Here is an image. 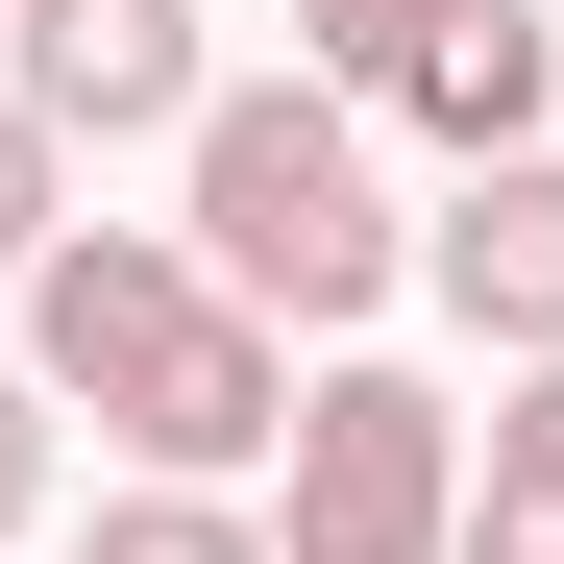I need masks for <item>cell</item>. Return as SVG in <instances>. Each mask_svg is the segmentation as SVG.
<instances>
[{
	"label": "cell",
	"mask_w": 564,
	"mask_h": 564,
	"mask_svg": "<svg viewBox=\"0 0 564 564\" xmlns=\"http://www.w3.org/2000/svg\"><path fill=\"white\" fill-rule=\"evenodd\" d=\"M25 393H74L148 491H246V466L295 442V344L221 319L172 221H74V246L25 270Z\"/></svg>",
	"instance_id": "obj_1"
},
{
	"label": "cell",
	"mask_w": 564,
	"mask_h": 564,
	"mask_svg": "<svg viewBox=\"0 0 564 564\" xmlns=\"http://www.w3.org/2000/svg\"><path fill=\"white\" fill-rule=\"evenodd\" d=\"M172 172H197V221H172V246H197V295L270 319V344H295V319H368V295L417 270L393 172H368V123L319 99V74H221V99L172 123Z\"/></svg>",
	"instance_id": "obj_2"
},
{
	"label": "cell",
	"mask_w": 564,
	"mask_h": 564,
	"mask_svg": "<svg viewBox=\"0 0 564 564\" xmlns=\"http://www.w3.org/2000/svg\"><path fill=\"white\" fill-rule=\"evenodd\" d=\"M270 466H295V491H270V564H442L466 540V417L417 368H319Z\"/></svg>",
	"instance_id": "obj_3"
},
{
	"label": "cell",
	"mask_w": 564,
	"mask_h": 564,
	"mask_svg": "<svg viewBox=\"0 0 564 564\" xmlns=\"http://www.w3.org/2000/svg\"><path fill=\"white\" fill-rule=\"evenodd\" d=\"M0 99L50 148H148L221 99V50H197V0H0Z\"/></svg>",
	"instance_id": "obj_4"
},
{
	"label": "cell",
	"mask_w": 564,
	"mask_h": 564,
	"mask_svg": "<svg viewBox=\"0 0 564 564\" xmlns=\"http://www.w3.org/2000/svg\"><path fill=\"white\" fill-rule=\"evenodd\" d=\"M417 270H442V319H466V344H516V368H564V148H516V172H466V197L417 221Z\"/></svg>",
	"instance_id": "obj_5"
},
{
	"label": "cell",
	"mask_w": 564,
	"mask_h": 564,
	"mask_svg": "<svg viewBox=\"0 0 564 564\" xmlns=\"http://www.w3.org/2000/svg\"><path fill=\"white\" fill-rule=\"evenodd\" d=\"M540 99H564V25H540V0H466V25L417 50V99H393V123H417L442 172H516V148H540Z\"/></svg>",
	"instance_id": "obj_6"
},
{
	"label": "cell",
	"mask_w": 564,
	"mask_h": 564,
	"mask_svg": "<svg viewBox=\"0 0 564 564\" xmlns=\"http://www.w3.org/2000/svg\"><path fill=\"white\" fill-rule=\"evenodd\" d=\"M442 25H466V0H295V74L368 123V99H417V50H442Z\"/></svg>",
	"instance_id": "obj_7"
},
{
	"label": "cell",
	"mask_w": 564,
	"mask_h": 564,
	"mask_svg": "<svg viewBox=\"0 0 564 564\" xmlns=\"http://www.w3.org/2000/svg\"><path fill=\"white\" fill-rule=\"evenodd\" d=\"M99 564H270L246 491H99Z\"/></svg>",
	"instance_id": "obj_8"
},
{
	"label": "cell",
	"mask_w": 564,
	"mask_h": 564,
	"mask_svg": "<svg viewBox=\"0 0 564 564\" xmlns=\"http://www.w3.org/2000/svg\"><path fill=\"white\" fill-rule=\"evenodd\" d=\"M50 246H74V148L0 99V270H50Z\"/></svg>",
	"instance_id": "obj_9"
},
{
	"label": "cell",
	"mask_w": 564,
	"mask_h": 564,
	"mask_svg": "<svg viewBox=\"0 0 564 564\" xmlns=\"http://www.w3.org/2000/svg\"><path fill=\"white\" fill-rule=\"evenodd\" d=\"M466 491H564V368H516V393H491V466H466Z\"/></svg>",
	"instance_id": "obj_10"
},
{
	"label": "cell",
	"mask_w": 564,
	"mask_h": 564,
	"mask_svg": "<svg viewBox=\"0 0 564 564\" xmlns=\"http://www.w3.org/2000/svg\"><path fill=\"white\" fill-rule=\"evenodd\" d=\"M442 564H564V491H466V540Z\"/></svg>",
	"instance_id": "obj_11"
},
{
	"label": "cell",
	"mask_w": 564,
	"mask_h": 564,
	"mask_svg": "<svg viewBox=\"0 0 564 564\" xmlns=\"http://www.w3.org/2000/svg\"><path fill=\"white\" fill-rule=\"evenodd\" d=\"M25 516H50V393L0 368V540H25Z\"/></svg>",
	"instance_id": "obj_12"
}]
</instances>
